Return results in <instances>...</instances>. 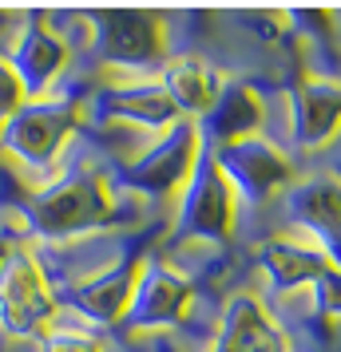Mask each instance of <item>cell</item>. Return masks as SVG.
Masks as SVG:
<instances>
[{
  "label": "cell",
  "mask_w": 341,
  "mask_h": 352,
  "mask_svg": "<svg viewBox=\"0 0 341 352\" xmlns=\"http://www.w3.org/2000/svg\"><path fill=\"white\" fill-rule=\"evenodd\" d=\"M223 91L218 83V72L195 60V56H183V60H171L167 64V96L179 111H191V115H207L214 107V99Z\"/></svg>",
  "instance_id": "obj_9"
},
{
  "label": "cell",
  "mask_w": 341,
  "mask_h": 352,
  "mask_svg": "<svg viewBox=\"0 0 341 352\" xmlns=\"http://www.w3.org/2000/svg\"><path fill=\"white\" fill-rule=\"evenodd\" d=\"M107 40H112V56L127 60V64H155L163 56V28L159 16L147 12H119L107 20Z\"/></svg>",
  "instance_id": "obj_10"
},
{
  "label": "cell",
  "mask_w": 341,
  "mask_h": 352,
  "mask_svg": "<svg viewBox=\"0 0 341 352\" xmlns=\"http://www.w3.org/2000/svg\"><path fill=\"white\" fill-rule=\"evenodd\" d=\"M258 265H262V277L274 297H298L306 293L325 270L329 261L322 257V250H313L306 238L298 234H286V238H270L266 245L258 250Z\"/></svg>",
  "instance_id": "obj_6"
},
{
  "label": "cell",
  "mask_w": 341,
  "mask_h": 352,
  "mask_svg": "<svg viewBox=\"0 0 341 352\" xmlns=\"http://www.w3.org/2000/svg\"><path fill=\"white\" fill-rule=\"evenodd\" d=\"M290 135L286 146L298 155H318L341 139V76L309 67L290 91Z\"/></svg>",
  "instance_id": "obj_3"
},
{
  "label": "cell",
  "mask_w": 341,
  "mask_h": 352,
  "mask_svg": "<svg viewBox=\"0 0 341 352\" xmlns=\"http://www.w3.org/2000/svg\"><path fill=\"white\" fill-rule=\"evenodd\" d=\"M211 352H290V336L254 293H238L223 313Z\"/></svg>",
  "instance_id": "obj_5"
},
{
  "label": "cell",
  "mask_w": 341,
  "mask_h": 352,
  "mask_svg": "<svg viewBox=\"0 0 341 352\" xmlns=\"http://www.w3.org/2000/svg\"><path fill=\"white\" fill-rule=\"evenodd\" d=\"M282 218L290 234L306 238L333 270H341V175L318 170L298 178L282 194Z\"/></svg>",
  "instance_id": "obj_1"
},
{
  "label": "cell",
  "mask_w": 341,
  "mask_h": 352,
  "mask_svg": "<svg viewBox=\"0 0 341 352\" xmlns=\"http://www.w3.org/2000/svg\"><path fill=\"white\" fill-rule=\"evenodd\" d=\"M191 301V285L179 273L151 265L143 277V285L135 293V320L139 324H163V320H179L183 309Z\"/></svg>",
  "instance_id": "obj_8"
},
{
  "label": "cell",
  "mask_w": 341,
  "mask_h": 352,
  "mask_svg": "<svg viewBox=\"0 0 341 352\" xmlns=\"http://www.w3.org/2000/svg\"><path fill=\"white\" fill-rule=\"evenodd\" d=\"M333 44L341 48V12H333Z\"/></svg>",
  "instance_id": "obj_12"
},
{
  "label": "cell",
  "mask_w": 341,
  "mask_h": 352,
  "mask_svg": "<svg viewBox=\"0 0 341 352\" xmlns=\"http://www.w3.org/2000/svg\"><path fill=\"white\" fill-rule=\"evenodd\" d=\"M234 214H238V194L227 182L223 166L207 146L198 155L195 170H191V186L183 198L179 230L183 238H203V241H227L234 230Z\"/></svg>",
  "instance_id": "obj_4"
},
{
  "label": "cell",
  "mask_w": 341,
  "mask_h": 352,
  "mask_svg": "<svg viewBox=\"0 0 341 352\" xmlns=\"http://www.w3.org/2000/svg\"><path fill=\"white\" fill-rule=\"evenodd\" d=\"M262 119H266V103L262 96L250 87V83H230L218 91L214 107L207 111V143L211 146H227V143H238V139H250L258 135Z\"/></svg>",
  "instance_id": "obj_7"
},
{
  "label": "cell",
  "mask_w": 341,
  "mask_h": 352,
  "mask_svg": "<svg viewBox=\"0 0 341 352\" xmlns=\"http://www.w3.org/2000/svg\"><path fill=\"white\" fill-rule=\"evenodd\" d=\"M227 182L234 186L238 198H246L250 206H262L270 198H282L298 182V166H293L290 151L278 146L274 139H262V135H250V139H238V143L227 146H211Z\"/></svg>",
  "instance_id": "obj_2"
},
{
  "label": "cell",
  "mask_w": 341,
  "mask_h": 352,
  "mask_svg": "<svg viewBox=\"0 0 341 352\" xmlns=\"http://www.w3.org/2000/svg\"><path fill=\"white\" fill-rule=\"evenodd\" d=\"M306 297V305H309V313L318 320H325V324H341V270H329L313 281V285L302 293Z\"/></svg>",
  "instance_id": "obj_11"
}]
</instances>
